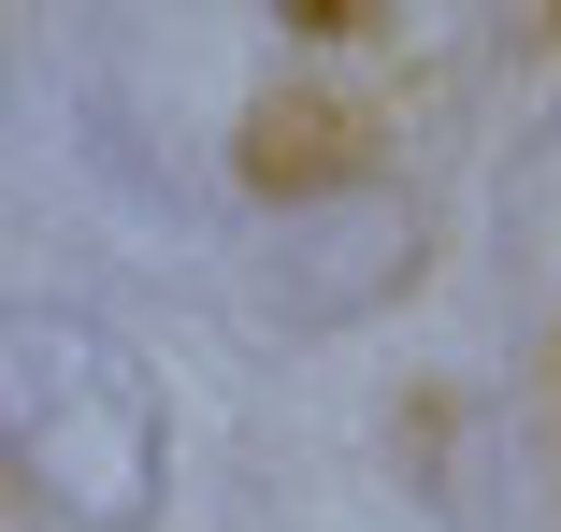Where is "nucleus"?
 Here are the masks:
<instances>
[{"label":"nucleus","instance_id":"obj_1","mask_svg":"<svg viewBox=\"0 0 561 532\" xmlns=\"http://www.w3.org/2000/svg\"><path fill=\"white\" fill-rule=\"evenodd\" d=\"M15 475L58 518H145L159 504V403L130 389V360L101 332H58V316L15 332Z\"/></svg>","mask_w":561,"mask_h":532}]
</instances>
